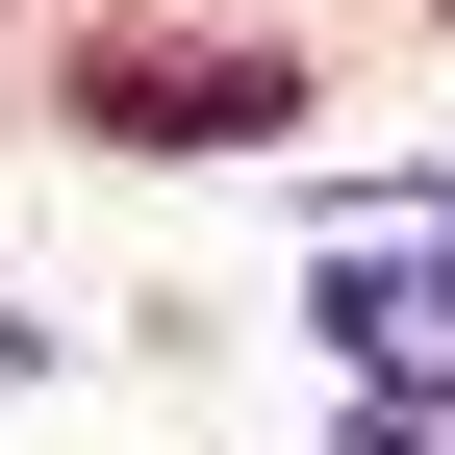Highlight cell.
<instances>
[{
  "mask_svg": "<svg viewBox=\"0 0 455 455\" xmlns=\"http://www.w3.org/2000/svg\"><path fill=\"white\" fill-rule=\"evenodd\" d=\"M76 127L101 152H253V127H304V76L278 51H76Z\"/></svg>",
  "mask_w": 455,
  "mask_h": 455,
  "instance_id": "1",
  "label": "cell"
}]
</instances>
